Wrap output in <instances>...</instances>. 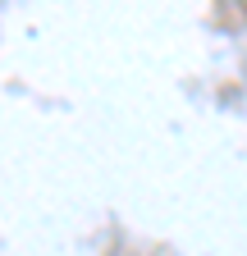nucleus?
<instances>
[]
</instances>
